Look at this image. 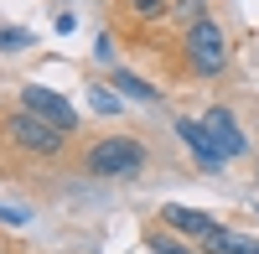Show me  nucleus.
<instances>
[{
    "instance_id": "f257e3e1",
    "label": "nucleus",
    "mask_w": 259,
    "mask_h": 254,
    "mask_svg": "<svg viewBox=\"0 0 259 254\" xmlns=\"http://www.w3.org/2000/svg\"><path fill=\"white\" fill-rule=\"evenodd\" d=\"M83 172L89 177H109V182H124V177H140L145 172V145L130 140V135H104L83 151Z\"/></svg>"
},
{
    "instance_id": "f03ea898",
    "label": "nucleus",
    "mask_w": 259,
    "mask_h": 254,
    "mask_svg": "<svg viewBox=\"0 0 259 254\" xmlns=\"http://www.w3.org/2000/svg\"><path fill=\"white\" fill-rule=\"evenodd\" d=\"M182 52H187V68L197 73V78H218L223 68H228V31L218 26V21H197V26H187V36H182Z\"/></svg>"
},
{
    "instance_id": "7ed1b4c3",
    "label": "nucleus",
    "mask_w": 259,
    "mask_h": 254,
    "mask_svg": "<svg viewBox=\"0 0 259 254\" xmlns=\"http://www.w3.org/2000/svg\"><path fill=\"white\" fill-rule=\"evenodd\" d=\"M6 135L21 145V151H31V156H62V145H68V130H57L52 119H41L31 109H16L6 119Z\"/></svg>"
},
{
    "instance_id": "20e7f679",
    "label": "nucleus",
    "mask_w": 259,
    "mask_h": 254,
    "mask_svg": "<svg viewBox=\"0 0 259 254\" xmlns=\"http://www.w3.org/2000/svg\"><path fill=\"white\" fill-rule=\"evenodd\" d=\"M21 109H31V114H41V119H52L57 130H68V135H73V124H78V109H73L62 94L41 89V83H26V89H21Z\"/></svg>"
},
{
    "instance_id": "39448f33",
    "label": "nucleus",
    "mask_w": 259,
    "mask_h": 254,
    "mask_svg": "<svg viewBox=\"0 0 259 254\" xmlns=\"http://www.w3.org/2000/svg\"><path fill=\"white\" fill-rule=\"evenodd\" d=\"M161 223H166V228H177V234H187L197 249H202V244L223 228L212 213H202V207H182V202H166V207H161Z\"/></svg>"
},
{
    "instance_id": "423d86ee",
    "label": "nucleus",
    "mask_w": 259,
    "mask_h": 254,
    "mask_svg": "<svg viewBox=\"0 0 259 254\" xmlns=\"http://www.w3.org/2000/svg\"><path fill=\"white\" fill-rule=\"evenodd\" d=\"M202 124H207V135H212V145H218L223 156H244L249 151V135L239 130V114H233L228 104H212L202 114Z\"/></svg>"
},
{
    "instance_id": "0eeeda50",
    "label": "nucleus",
    "mask_w": 259,
    "mask_h": 254,
    "mask_svg": "<svg viewBox=\"0 0 259 254\" xmlns=\"http://www.w3.org/2000/svg\"><path fill=\"white\" fill-rule=\"evenodd\" d=\"M171 130H177V140L187 145L192 156H197V166H202V172H223V161H228V156L218 151V145H212V135H207V124H202V119H177Z\"/></svg>"
},
{
    "instance_id": "6e6552de",
    "label": "nucleus",
    "mask_w": 259,
    "mask_h": 254,
    "mask_svg": "<svg viewBox=\"0 0 259 254\" xmlns=\"http://www.w3.org/2000/svg\"><path fill=\"white\" fill-rule=\"evenodd\" d=\"M202 254H259V239L233 234V228H218V234L202 244Z\"/></svg>"
},
{
    "instance_id": "1a4fd4ad",
    "label": "nucleus",
    "mask_w": 259,
    "mask_h": 254,
    "mask_svg": "<svg viewBox=\"0 0 259 254\" xmlns=\"http://www.w3.org/2000/svg\"><path fill=\"white\" fill-rule=\"evenodd\" d=\"M109 83H114V89H124V99H135V104H156V89H150L145 78L124 73V68H114V73H109Z\"/></svg>"
},
{
    "instance_id": "9d476101",
    "label": "nucleus",
    "mask_w": 259,
    "mask_h": 254,
    "mask_svg": "<svg viewBox=\"0 0 259 254\" xmlns=\"http://www.w3.org/2000/svg\"><path fill=\"white\" fill-rule=\"evenodd\" d=\"M124 11L135 21H161V16H171V0H124Z\"/></svg>"
},
{
    "instance_id": "9b49d317",
    "label": "nucleus",
    "mask_w": 259,
    "mask_h": 254,
    "mask_svg": "<svg viewBox=\"0 0 259 254\" xmlns=\"http://www.w3.org/2000/svg\"><path fill=\"white\" fill-rule=\"evenodd\" d=\"M171 16L182 26H197V21H207V0H171Z\"/></svg>"
},
{
    "instance_id": "f8f14e48",
    "label": "nucleus",
    "mask_w": 259,
    "mask_h": 254,
    "mask_svg": "<svg viewBox=\"0 0 259 254\" xmlns=\"http://www.w3.org/2000/svg\"><path fill=\"white\" fill-rule=\"evenodd\" d=\"M0 47H6V52L31 47V31H21V26H0Z\"/></svg>"
},
{
    "instance_id": "ddd939ff",
    "label": "nucleus",
    "mask_w": 259,
    "mask_h": 254,
    "mask_svg": "<svg viewBox=\"0 0 259 254\" xmlns=\"http://www.w3.org/2000/svg\"><path fill=\"white\" fill-rule=\"evenodd\" d=\"M150 249H156V254H197L192 244H177V239H166V234H150Z\"/></svg>"
},
{
    "instance_id": "4468645a",
    "label": "nucleus",
    "mask_w": 259,
    "mask_h": 254,
    "mask_svg": "<svg viewBox=\"0 0 259 254\" xmlns=\"http://www.w3.org/2000/svg\"><path fill=\"white\" fill-rule=\"evenodd\" d=\"M89 99H94V109H99V114H114V109H119V99H114V94H104V89H94Z\"/></svg>"
},
{
    "instance_id": "2eb2a0df",
    "label": "nucleus",
    "mask_w": 259,
    "mask_h": 254,
    "mask_svg": "<svg viewBox=\"0 0 259 254\" xmlns=\"http://www.w3.org/2000/svg\"><path fill=\"white\" fill-rule=\"evenodd\" d=\"M0 254H11V249H0Z\"/></svg>"
}]
</instances>
